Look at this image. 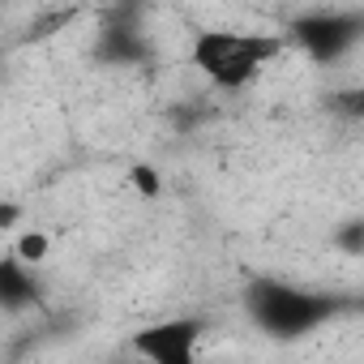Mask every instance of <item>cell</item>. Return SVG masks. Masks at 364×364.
I'll return each instance as SVG.
<instances>
[{
  "instance_id": "cell-1",
  "label": "cell",
  "mask_w": 364,
  "mask_h": 364,
  "mask_svg": "<svg viewBox=\"0 0 364 364\" xmlns=\"http://www.w3.org/2000/svg\"><path fill=\"white\" fill-rule=\"evenodd\" d=\"M245 313L253 317V326L270 338H304L313 330H321L330 317L343 313V300L313 291V287H296L287 279H253L245 287Z\"/></svg>"
},
{
  "instance_id": "cell-2",
  "label": "cell",
  "mask_w": 364,
  "mask_h": 364,
  "mask_svg": "<svg viewBox=\"0 0 364 364\" xmlns=\"http://www.w3.org/2000/svg\"><path fill=\"white\" fill-rule=\"evenodd\" d=\"M287 39L279 35H253V31H232V26H206L193 35V69L219 86V90H245L279 52Z\"/></svg>"
},
{
  "instance_id": "cell-3",
  "label": "cell",
  "mask_w": 364,
  "mask_h": 364,
  "mask_svg": "<svg viewBox=\"0 0 364 364\" xmlns=\"http://www.w3.org/2000/svg\"><path fill=\"white\" fill-rule=\"evenodd\" d=\"M360 31H364L360 14H304L291 22V43L309 60L330 65L360 43Z\"/></svg>"
},
{
  "instance_id": "cell-4",
  "label": "cell",
  "mask_w": 364,
  "mask_h": 364,
  "mask_svg": "<svg viewBox=\"0 0 364 364\" xmlns=\"http://www.w3.org/2000/svg\"><path fill=\"white\" fill-rule=\"evenodd\" d=\"M202 330H206L202 317H167V321L137 330L129 338V351L150 360V364H189L198 343H202Z\"/></svg>"
},
{
  "instance_id": "cell-5",
  "label": "cell",
  "mask_w": 364,
  "mask_h": 364,
  "mask_svg": "<svg viewBox=\"0 0 364 364\" xmlns=\"http://www.w3.org/2000/svg\"><path fill=\"white\" fill-rule=\"evenodd\" d=\"M39 300H43V287H39L31 262H22L18 253L0 257V309H5V313H26Z\"/></svg>"
},
{
  "instance_id": "cell-6",
  "label": "cell",
  "mask_w": 364,
  "mask_h": 364,
  "mask_svg": "<svg viewBox=\"0 0 364 364\" xmlns=\"http://www.w3.org/2000/svg\"><path fill=\"white\" fill-rule=\"evenodd\" d=\"M48 253V240L43 236H22V245H18V257L22 262H39Z\"/></svg>"
},
{
  "instance_id": "cell-7",
  "label": "cell",
  "mask_w": 364,
  "mask_h": 364,
  "mask_svg": "<svg viewBox=\"0 0 364 364\" xmlns=\"http://www.w3.org/2000/svg\"><path fill=\"white\" fill-rule=\"evenodd\" d=\"M9 223H18V210L14 206H0V228H9Z\"/></svg>"
}]
</instances>
